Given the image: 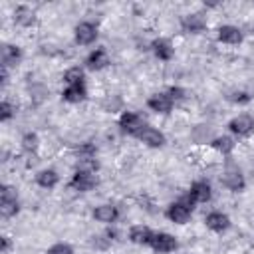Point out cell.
I'll list each match as a JSON object with an SVG mask.
<instances>
[{"label":"cell","instance_id":"obj_18","mask_svg":"<svg viewBox=\"0 0 254 254\" xmlns=\"http://www.w3.org/2000/svg\"><path fill=\"white\" fill-rule=\"evenodd\" d=\"M151 48H153L155 56H157L159 60H163V62H169V60L173 58V46H171L169 40L159 38V40H155V42L151 44Z\"/></svg>","mask_w":254,"mask_h":254},{"label":"cell","instance_id":"obj_3","mask_svg":"<svg viewBox=\"0 0 254 254\" xmlns=\"http://www.w3.org/2000/svg\"><path fill=\"white\" fill-rule=\"evenodd\" d=\"M222 185L234 192L242 190L244 189V177L240 173V169L234 165V163H226V169L222 173Z\"/></svg>","mask_w":254,"mask_h":254},{"label":"cell","instance_id":"obj_11","mask_svg":"<svg viewBox=\"0 0 254 254\" xmlns=\"http://www.w3.org/2000/svg\"><path fill=\"white\" fill-rule=\"evenodd\" d=\"M85 64H87L89 69L99 71V69H103V67L109 65V56H107V52H105L103 48H97V50H93V52L87 56Z\"/></svg>","mask_w":254,"mask_h":254},{"label":"cell","instance_id":"obj_6","mask_svg":"<svg viewBox=\"0 0 254 254\" xmlns=\"http://www.w3.org/2000/svg\"><path fill=\"white\" fill-rule=\"evenodd\" d=\"M97 185V179L93 173H83V171H75V175L71 177L69 181V187L73 190H79V192H87L91 190L93 187Z\"/></svg>","mask_w":254,"mask_h":254},{"label":"cell","instance_id":"obj_31","mask_svg":"<svg viewBox=\"0 0 254 254\" xmlns=\"http://www.w3.org/2000/svg\"><path fill=\"white\" fill-rule=\"evenodd\" d=\"M8 248H10V238H8V236H2V246H0V250L6 252Z\"/></svg>","mask_w":254,"mask_h":254},{"label":"cell","instance_id":"obj_28","mask_svg":"<svg viewBox=\"0 0 254 254\" xmlns=\"http://www.w3.org/2000/svg\"><path fill=\"white\" fill-rule=\"evenodd\" d=\"M46 254H73V248H71L69 244H64V242H58V244H54V246H50Z\"/></svg>","mask_w":254,"mask_h":254},{"label":"cell","instance_id":"obj_2","mask_svg":"<svg viewBox=\"0 0 254 254\" xmlns=\"http://www.w3.org/2000/svg\"><path fill=\"white\" fill-rule=\"evenodd\" d=\"M20 204H18V196H16V190L8 185H4L0 189V214L4 218H10L18 212Z\"/></svg>","mask_w":254,"mask_h":254},{"label":"cell","instance_id":"obj_24","mask_svg":"<svg viewBox=\"0 0 254 254\" xmlns=\"http://www.w3.org/2000/svg\"><path fill=\"white\" fill-rule=\"evenodd\" d=\"M64 81H65L67 85L83 83V69H81V67H69V69L64 73Z\"/></svg>","mask_w":254,"mask_h":254},{"label":"cell","instance_id":"obj_8","mask_svg":"<svg viewBox=\"0 0 254 254\" xmlns=\"http://www.w3.org/2000/svg\"><path fill=\"white\" fill-rule=\"evenodd\" d=\"M97 38V28L91 22H81L75 26V42L81 46H89L93 44Z\"/></svg>","mask_w":254,"mask_h":254},{"label":"cell","instance_id":"obj_19","mask_svg":"<svg viewBox=\"0 0 254 254\" xmlns=\"http://www.w3.org/2000/svg\"><path fill=\"white\" fill-rule=\"evenodd\" d=\"M58 181H60V177H58V173L54 169H44V171H40L36 175V183L42 189H54L58 185Z\"/></svg>","mask_w":254,"mask_h":254},{"label":"cell","instance_id":"obj_13","mask_svg":"<svg viewBox=\"0 0 254 254\" xmlns=\"http://www.w3.org/2000/svg\"><path fill=\"white\" fill-rule=\"evenodd\" d=\"M204 222H206V226L210 228V230H214V232H224L228 226H230V218L224 214V212H210V214H206V218H204Z\"/></svg>","mask_w":254,"mask_h":254},{"label":"cell","instance_id":"obj_27","mask_svg":"<svg viewBox=\"0 0 254 254\" xmlns=\"http://www.w3.org/2000/svg\"><path fill=\"white\" fill-rule=\"evenodd\" d=\"M14 113H16V107H14L10 101H6V99H4V101L0 103V119H2V121H8Z\"/></svg>","mask_w":254,"mask_h":254},{"label":"cell","instance_id":"obj_26","mask_svg":"<svg viewBox=\"0 0 254 254\" xmlns=\"http://www.w3.org/2000/svg\"><path fill=\"white\" fill-rule=\"evenodd\" d=\"M77 171H83V173H93L97 171V161L91 157V159H79L77 161Z\"/></svg>","mask_w":254,"mask_h":254},{"label":"cell","instance_id":"obj_25","mask_svg":"<svg viewBox=\"0 0 254 254\" xmlns=\"http://www.w3.org/2000/svg\"><path fill=\"white\" fill-rule=\"evenodd\" d=\"M38 135L36 133H26L24 137H22V147H24V151H28V153H34V151H38Z\"/></svg>","mask_w":254,"mask_h":254},{"label":"cell","instance_id":"obj_7","mask_svg":"<svg viewBox=\"0 0 254 254\" xmlns=\"http://www.w3.org/2000/svg\"><path fill=\"white\" fill-rule=\"evenodd\" d=\"M228 129H230L234 135H238V137H246V135H250V133L254 131V119H252L250 115L242 113V115L230 119Z\"/></svg>","mask_w":254,"mask_h":254},{"label":"cell","instance_id":"obj_1","mask_svg":"<svg viewBox=\"0 0 254 254\" xmlns=\"http://www.w3.org/2000/svg\"><path fill=\"white\" fill-rule=\"evenodd\" d=\"M192 204H194V200H192L189 194L183 196L181 200H177V202H173V204L167 206V218H169L171 222H175V224H185V222H189Z\"/></svg>","mask_w":254,"mask_h":254},{"label":"cell","instance_id":"obj_20","mask_svg":"<svg viewBox=\"0 0 254 254\" xmlns=\"http://www.w3.org/2000/svg\"><path fill=\"white\" fill-rule=\"evenodd\" d=\"M153 234L155 232L151 228H147V226H133L131 232H129V240L135 242V244H149Z\"/></svg>","mask_w":254,"mask_h":254},{"label":"cell","instance_id":"obj_16","mask_svg":"<svg viewBox=\"0 0 254 254\" xmlns=\"http://www.w3.org/2000/svg\"><path fill=\"white\" fill-rule=\"evenodd\" d=\"M117 216H119V210L113 204H99L93 210V218L99 220V222H115Z\"/></svg>","mask_w":254,"mask_h":254},{"label":"cell","instance_id":"obj_17","mask_svg":"<svg viewBox=\"0 0 254 254\" xmlns=\"http://www.w3.org/2000/svg\"><path fill=\"white\" fill-rule=\"evenodd\" d=\"M22 58V52L18 46H12V44H4L2 46V65L8 67V65H16Z\"/></svg>","mask_w":254,"mask_h":254},{"label":"cell","instance_id":"obj_23","mask_svg":"<svg viewBox=\"0 0 254 254\" xmlns=\"http://www.w3.org/2000/svg\"><path fill=\"white\" fill-rule=\"evenodd\" d=\"M210 145H212L216 151H220L222 155H228V153H232V149H234V141H232L230 137H226V135H222V137H214Z\"/></svg>","mask_w":254,"mask_h":254},{"label":"cell","instance_id":"obj_12","mask_svg":"<svg viewBox=\"0 0 254 254\" xmlns=\"http://www.w3.org/2000/svg\"><path fill=\"white\" fill-rule=\"evenodd\" d=\"M189 196L194 200V202H206L210 200L212 192H210V185L206 181H196L190 185V190H189Z\"/></svg>","mask_w":254,"mask_h":254},{"label":"cell","instance_id":"obj_9","mask_svg":"<svg viewBox=\"0 0 254 254\" xmlns=\"http://www.w3.org/2000/svg\"><path fill=\"white\" fill-rule=\"evenodd\" d=\"M137 139L143 141V143L149 145V147H163V145H165V135H163L159 129L149 127V125H145V127L137 133Z\"/></svg>","mask_w":254,"mask_h":254},{"label":"cell","instance_id":"obj_30","mask_svg":"<svg viewBox=\"0 0 254 254\" xmlns=\"http://www.w3.org/2000/svg\"><path fill=\"white\" fill-rule=\"evenodd\" d=\"M185 95H187V91H185L183 87H171V89H169V97H171L173 101L185 99Z\"/></svg>","mask_w":254,"mask_h":254},{"label":"cell","instance_id":"obj_5","mask_svg":"<svg viewBox=\"0 0 254 254\" xmlns=\"http://www.w3.org/2000/svg\"><path fill=\"white\" fill-rule=\"evenodd\" d=\"M119 127H121V131H125V133H129V135H135V137H137V133L145 127V123H143V119H141L135 111H125V113L119 117Z\"/></svg>","mask_w":254,"mask_h":254},{"label":"cell","instance_id":"obj_15","mask_svg":"<svg viewBox=\"0 0 254 254\" xmlns=\"http://www.w3.org/2000/svg\"><path fill=\"white\" fill-rule=\"evenodd\" d=\"M218 42L222 44H240L242 32L236 26H220L218 28Z\"/></svg>","mask_w":254,"mask_h":254},{"label":"cell","instance_id":"obj_21","mask_svg":"<svg viewBox=\"0 0 254 254\" xmlns=\"http://www.w3.org/2000/svg\"><path fill=\"white\" fill-rule=\"evenodd\" d=\"M64 99L65 101H69V103H79V101H83L85 99V87H83V83H77V85H67L65 89H64Z\"/></svg>","mask_w":254,"mask_h":254},{"label":"cell","instance_id":"obj_22","mask_svg":"<svg viewBox=\"0 0 254 254\" xmlns=\"http://www.w3.org/2000/svg\"><path fill=\"white\" fill-rule=\"evenodd\" d=\"M14 20L20 26H30V24H34V12L28 6H18L14 12Z\"/></svg>","mask_w":254,"mask_h":254},{"label":"cell","instance_id":"obj_29","mask_svg":"<svg viewBox=\"0 0 254 254\" xmlns=\"http://www.w3.org/2000/svg\"><path fill=\"white\" fill-rule=\"evenodd\" d=\"M230 101H234V103H248L250 101V95L246 91H234L230 95Z\"/></svg>","mask_w":254,"mask_h":254},{"label":"cell","instance_id":"obj_14","mask_svg":"<svg viewBox=\"0 0 254 254\" xmlns=\"http://www.w3.org/2000/svg\"><path fill=\"white\" fill-rule=\"evenodd\" d=\"M181 24H183V28L187 32H192V34L202 32L206 28V20H204L202 14H187V16H183Z\"/></svg>","mask_w":254,"mask_h":254},{"label":"cell","instance_id":"obj_10","mask_svg":"<svg viewBox=\"0 0 254 254\" xmlns=\"http://www.w3.org/2000/svg\"><path fill=\"white\" fill-rule=\"evenodd\" d=\"M147 105H149V109H153L157 113H169L173 109V99L169 97V93H155L149 97Z\"/></svg>","mask_w":254,"mask_h":254},{"label":"cell","instance_id":"obj_4","mask_svg":"<svg viewBox=\"0 0 254 254\" xmlns=\"http://www.w3.org/2000/svg\"><path fill=\"white\" fill-rule=\"evenodd\" d=\"M149 246L155 250V252H173V250H177V238L175 236H171V234H167V232H155L153 234V238H151V242H149Z\"/></svg>","mask_w":254,"mask_h":254}]
</instances>
